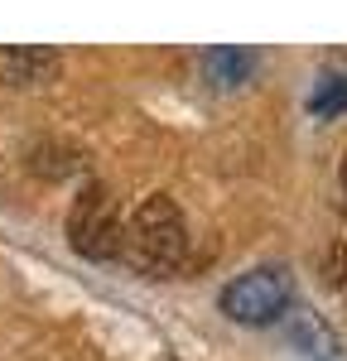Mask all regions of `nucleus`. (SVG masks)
<instances>
[{
	"instance_id": "5",
	"label": "nucleus",
	"mask_w": 347,
	"mask_h": 361,
	"mask_svg": "<svg viewBox=\"0 0 347 361\" xmlns=\"http://www.w3.org/2000/svg\"><path fill=\"white\" fill-rule=\"evenodd\" d=\"M289 337H294L309 357L338 361V337H333V328H328L323 318H314V313H294V318H289Z\"/></svg>"
},
{
	"instance_id": "4",
	"label": "nucleus",
	"mask_w": 347,
	"mask_h": 361,
	"mask_svg": "<svg viewBox=\"0 0 347 361\" xmlns=\"http://www.w3.org/2000/svg\"><path fill=\"white\" fill-rule=\"evenodd\" d=\"M0 73H5V82H15V87H39L58 73V54L44 49V44H20V49L0 54Z\"/></svg>"
},
{
	"instance_id": "2",
	"label": "nucleus",
	"mask_w": 347,
	"mask_h": 361,
	"mask_svg": "<svg viewBox=\"0 0 347 361\" xmlns=\"http://www.w3.org/2000/svg\"><path fill=\"white\" fill-rule=\"evenodd\" d=\"M121 231H126V222H121L116 193L106 183H87L73 202V212H68L73 250L87 255V260H111V255H121Z\"/></svg>"
},
{
	"instance_id": "7",
	"label": "nucleus",
	"mask_w": 347,
	"mask_h": 361,
	"mask_svg": "<svg viewBox=\"0 0 347 361\" xmlns=\"http://www.w3.org/2000/svg\"><path fill=\"white\" fill-rule=\"evenodd\" d=\"M309 111H314V116H338V111H347V73H328V78L314 87Z\"/></svg>"
},
{
	"instance_id": "3",
	"label": "nucleus",
	"mask_w": 347,
	"mask_h": 361,
	"mask_svg": "<svg viewBox=\"0 0 347 361\" xmlns=\"http://www.w3.org/2000/svg\"><path fill=\"white\" fill-rule=\"evenodd\" d=\"M289 299H294V279L280 265H260V270H246L241 279H231L222 289V313L246 323V328H260V323H275L289 313Z\"/></svg>"
},
{
	"instance_id": "8",
	"label": "nucleus",
	"mask_w": 347,
	"mask_h": 361,
	"mask_svg": "<svg viewBox=\"0 0 347 361\" xmlns=\"http://www.w3.org/2000/svg\"><path fill=\"white\" fill-rule=\"evenodd\" d=\"M343 188H347V154H343Z\"/></svg>"
},
{
	"instance_id": "6",
	"label": "nucleus",
	"mask_w": 347,
	"mask_h": 361,
	"mask_svg": "<svg viewBox=\"0 0 347 361\" xmlns=\"http://www.w3.org/2000/svg\"><path fill=\"white\" fill-rule=\"evenodd\" d=\"M202 68H207V82L212 87H236L251 73V54H241V49H212V54L202 58Z\"/></svg>"
},
{
	"instance_id": "1",
	"label": "nucleus",
	"mask_w": 347,
	"mask_h": 361,
	"mask_svg": "<svg viewBox=\"0 0 347 361\" xmlns=\"http://www.w3.org/2000/svg\"><path fill=\"white\" fill-rule=\"evenodd\" d=\"M121 255L140 270V275H174L188 255V226L183 212L174 207V197L154 193L135 207V217L121 231Z\"/></svg>"
}]
</instances>
